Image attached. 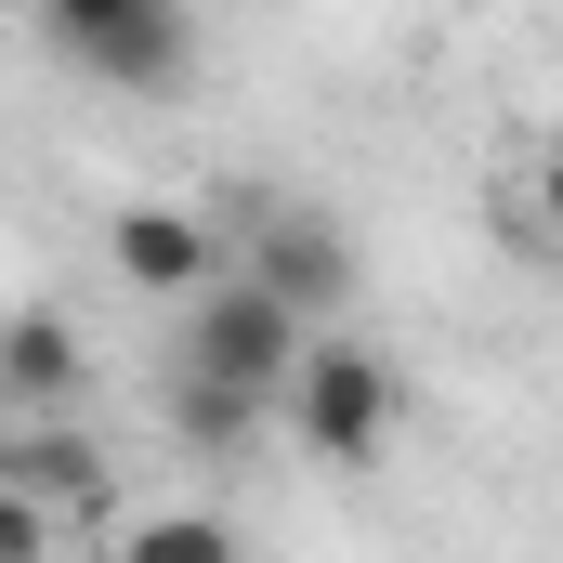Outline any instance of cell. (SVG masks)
<instances>
[{
  "label": "cell",
  "instance_id": "cell-6",
  "mask_svg": "<svg viewBox=\"0 0 563 563\" xmlns=\"http://www.w3.org/2000/svg\"><path fill=\"white\" fill-rule=\"evenodd\" d=\"M79 380H92V354H79L66 314H13V328H0V407H13V420L79 407Z\"/></svg>",
  "mask_w": 563,
  "mask_h": 563
},
{
  "label": "cell",
  "instance_id": "cell-2",
  "mask_svg": "<svg viewBox=\"0 0 563 563\" xmlns=\"http://www.w3.org/2000/svg\"><path fill=\"white\" fill-rule=\"evenodd\" d=\"M40 40L106 92H184V66H197L184 0H40Z\"/></svg>",
  "mask_w": 563,
  "mask_h": 563
},
{
  "label": "cell",
  "instance_id": "cell-3",
  "mask_svg": "<svg viewBox=\"0 0 563 563\" xmlns=\"http://www.w3.org/2000/svg\"><path fill=\"white\" fill-rule=\"evenodd\" d=\"M288 432L328 459V472H367L380 445H394V367L367 354V341H301V367H288Z\"/></svg>",
  "mask_w": 563,
  "mask_h": 563
},
{
  "label": "cell",
  "instance_id": "cell-12",
  "mask_svg": "<svg viewBox=\"0 0 563 563\" xmlns=\"http://www.w3.org/2000/svg\"><path fill=\"white\" fill-rule=\"evenodd\" d=\"M0 13H13V0H0Z\"/></svg>",
  "mask_w": 563,
  "mask_h": 563
},
{
  "label": "cell",
  "instance_id": "cell-4",
  "mask_svg": "<svg viewBox=\"0 0 563 563\" xmlns=\"http://www.w3.org/2000/svg\"><path fill=\"white\" fill-rule=\"evenodd\" d=\"M250 276L328 328V314H354V276H367V263H354V236H341L328 210H263V223H250Z\"/></svg>",
  "mask_w": 563,
  "mask_h": 563
},
{
  "label": "cell",
  "instance_id": "cell-7",
  "mask_svg": "<svg viewBox=\"0 0 563 563\" xmlns=\"http://www.w3.org/2000/svg\"><path fill=\"white\" fill-rule=\"evenodd\" d=\"M0 485H26V498L79 511V498L106 485V459H92V432L66 420V407H40V420H13V432H0Z\"/></svg>",
  "mask_w": 563,
  "mask_h": 563
},
{
  "label": "cell",
  "instance_id": "cell-10",
  "mask_svg": "<svg viewBox=\"0 0 563 563\" xmlns=\"http://www.w3.org/2000/svg\"><path fill=\"white\" fill-rule=\"evenodd\" d=\"M53 538V498H26V485H0V551H40Z\"/></svg>",
  "mask_w": 563,
  "mask_h": 563
},
{
  "label": "cell",
  "instance_id": "cell-5",
  "mask_svg": "<svg viewBox=\"0 0 563 563\" xmlns=\"http://www.w3.org/2000/svg\"><path fill=\"white\" fill-rule=\"evenodd\" d=\"M106 250H119V276H132V288H170V301L223 276V236H210L197 210H119V236H106Z\"/></svg>",
  "mask_w": 563,
  "mask_h": 563
},
{
  "label": "cell",
  "instance_id": "cell-1",
  "mask_svg": "<svg viewBox=\"0 0 563 563\" xmlns=\"http://www.w3.org/2000/svg\"><path fill=\"white\" fill-rule=\"evenodd\" d=\"M301 341H314V314H301V301H276L250 263H223L210 288H184V341H170V367H184V380H223V394L288 407Z\"/></svg>",
  "mask_w": 563,
  "mask_h": 563
},
{
  "label": "cell",
  "instance_id": "cell-8",
  "mask_svg": "<svg viewBox=\"0 0 563 563\" xmlns=\"http://www.w3.org/2000/svg\"><path fill=\"white\" fill-rule=\"evenodd\" d=\"M170 420L197 432V445H250L263 432V394H223V380H184L170 367Z\"/></svg>",
  "mask_w": 563,
  "mask_h": 563
},
{
  "label": "cell",
  "instance_id": "cell-11",
  "mask_svg": "<svg viewBox=\"0 0 563 563\" xmlns=\"http://www.w3.org/2000/svg\"><path fill=\"white\" fill-rule=\"evenodd\" d=\"M538 210H551V236H563V144L538 157Z\"/></svg>",
  "mask_w": 563,
  "mask_h": 563
},
{
  "label": "cell",
  "instance_id": "cell-9",
  "mask_svg": "<svg viewBox=\"0 0 563 563\" xmlns=\"http://www.w3.org/2000/svg\"><path fill=\"white\" fill-rule=\"evenodd\" d=\"M132 551L144 563H223L236 525H223V511H157V525H132Z\"/></svg>",
  "mask_w": 563,
  "mask_h": 563
}]
</instances>
